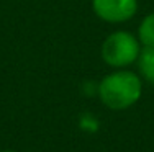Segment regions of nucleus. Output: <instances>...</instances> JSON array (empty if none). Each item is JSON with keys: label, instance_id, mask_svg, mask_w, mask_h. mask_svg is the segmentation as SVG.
<instances>
[{"label": "nucleus", "instance_id": "f257e3e1", "mask_svg": "<svg viewBox=\"0 0 154 152\" xmlns=\"http://www.w3.org/2000/svg\"><path fill=\"white\" fill-rule=\"evenodd\" d=\"M98 97L110 110H126L141 98V77L130 70H115L98 84Z\"/></svg>", "mask_w": 154, "mask_h": 152}, {"label": "nucleus", "instance_id": "f03ea898", "mask_svg": "<svg viewBox=\"0 0 154 152\" xmlns=\"http://www.w3.org/2000/svg\"><path fill=\"white\" fill-rule=\"evenodd\" d=\"M139 52L141 43L138 36L131 34L130 31H115L108 34L102 44V59L115 69H123L136 62Z\"/></svg>", "mask_w": 154, "mask_h": 152}, {"label": "nucleus", "instance_id": "7ed1b4c3", "mask_svg": "<svg viewBox=\"0 0 154 152\" xmlns=\"http://www.w3.org/2000/svg\"><path fill=\"white\" fill-rule=\"evenodd\" d=\"M94 12L107 23H125L136 15L138 0H92Z\"/></svg>", "mask_w": 154, "mask_h": 152}, {"label": "nucleus", "instance_id": "20e7f679", "mask_svg": "<svg viewBox=\"0 0 154 152\" xmlns=\"http://www.w3.org/2000/svg\"><path fill=\"white\" fill-rule=\"evenodd\" d=\"M138 69L141 72L143 79L154 84V46L141 49L138 57Z\"/></svg>", "mask_w": 154, "mask_h": 152}, {"label": "nucleus", "instance_id": "39448f33", "mask_svg": "<svg viewBox=\"0 0 154 152\" xmlns=\"http://www.w3.org/2000/svg\"><path fill=\"white\" fill-rule=\"evenodd\" d=\"M138 39L143 48L154 46V13H149L143 18L138 28Z\"/></svg>", "mask_w": 154, "mask_h": 152}, {"label": "nucleus", "instance_id": "423d86ee", "mask_svg": "<svg viewBox=\"0 0 154 152\" xmlns=\"http://www.w3.org/2000/svg\"><path fill=\"white\" fill-rule=\"evenodd\" d=\"M0 152H15V151H0Z\"/></svg>", "mask_w": 154, "mask_h": 152}]
</instances>
